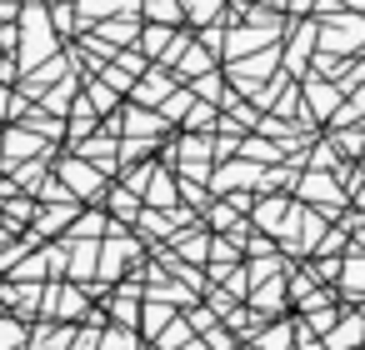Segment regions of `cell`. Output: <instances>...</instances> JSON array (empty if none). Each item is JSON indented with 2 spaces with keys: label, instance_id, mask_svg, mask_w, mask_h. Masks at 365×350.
Here are the masks:
<instances>
[{
  "label": "cell",
  "instance_id": "cell-1",
  "mask_svg": "<svg viewBox=\"0 0 365 350\" xmlns=\"http://www.w3.org/2000/svg\"><path fill=\"white\" fill-rule=\"evenodd\" d=\"M21 345V330L16 325H0V350H16Z\"/></svg>",
  "mask_w": 365,
  "mask_h": 350
}]
</instances>
